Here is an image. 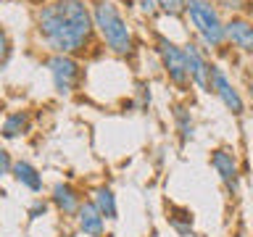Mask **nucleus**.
I'll return each mask as SVG.
<instances>
[{"instance_id": "obj_1", "label": "nucleus", "mask_w": 253, "mask_h": 237, "mask_svg": "<svg viewBox=\"0 0 253 237\" xmlns=\"http://www.w3.org/2000/svg\"><path fill=\"white\" fill-rule=\"evenodd\" d=\"M37 32L55 55H71L90 45L95 19L84 0H50L37 11Z\"/></svg>"}, {"instance_id": "obj_2", "label": "nucleus", "mask_w": 253, "mask_h": 237, "mask_svg": "<svg viewBox=\"0 0 253 237\" xmlns=\"http://www.w3.org/2000/svg\"><path fill=\"white\" fill-rule=\"evenodd\" d=\"M92 19H95V29L100 32L103 42L108 45L111 53H116V55H129L132 53V45H134L132 42V29L114 3L98 0V3L92 5Z\"/></svg>"}, {"instance_id": "obj_3", "label": "nucleus", "mask_w": 253, "mask_h": 237, "mask_svg": "<svg viewBox=\"0 0 253 237\" xmlns=\"http://www.w3.org/2000/svg\"><path fill=\"white\" fill-rule=\"evenodd\" d=\"M185 13L190 24L195 27L198 37L209 47H219L227 40V24L221 21L211 0H185Z\"/></svg>"}, {"instance_id": "obj_4", "label": "nucleus", "mask_w": 253, "mask_h": 237, "mask_svg": "<svg viewBox=\"0 0 253 237\" xmlns=\"http://www.w3.org/2000/svg\"><path fill=\"white\" fill-rule=\"evenodd\" d=\"M211 169L216 171V177L221 182V187L227 190V195H237L240 193V163L237 156L229 145H219L211 150Z\"/></svg>"}, {"instance_id": "obj_5", "label": "nucleus", "mask_w": 253, "mask_h": 237, "mask_svg": "<svg viewBox=\"0 0 253 237\" xmlns=\"http://www.w3.org/2000/svg\"><path fill=\"white\" fill-rule=\"evenodd\" d=\"M158 55L166 69V74L177 87H185L190 82V71H187V58H185V47H177L171 40L158 37Z\"/></svg>"}, {"instance_id": "obj_6", "label": "nucleus", "mask_w": 253, "mask_h": 237, "mask_svg": "<svg viewBox=\"0 0 253 237\" xmlns=\"http://www.w3.org/2000/svg\"><path fill=\"white\" fill-rule=\"evenodd\" d=\"M47 69H50L55 92L58 95L74 92V87L79 82V63L71 58V55H53V58L47 61Z\"/></svg>"}, {"instance_id": "obj_7", "label": "nucleus", "mask_w": 253, "mask_h": 237, "mask_svg": "<svg viewBox=\"0 0 253 237\" xmlns=\"http://www.w3.org/2000/svg\"><path fill=\"white\" fill-rule=\"evenodd\" d=\"M211 92L221 100V106L227 111H232L235 116H240L245 111V103L240 98V92L235 90V84L229 82V77L224 74L221 66H211Z\"/></svg>"}, {"instance_id": "obj_8", "label": "nucleus", "mask_w": 253, "mask_h": 237, "mask_svg": "<svg viewBox=\"0 0 253 237\" xmlns=\"http://www.w3.org/2000/svg\"><path fill=\"white\" fill-rule=\"evenodd\" d=\"M185 58H187L190 82H195L203 92H211V63L206 61L201 47H198L195 42H187L185 45Z\"/></svg>"}, {"instance_id": "obj_9", "label": "nucleus", "mask_w": 253, "mask_h": 237, "mask_svg": "<svg viewBox=\"0 0 253 237\" xmlns=\"http://www.w3.org/2000/svg\"><path fill=\"white\" fill-rule=\"evenodd\" d=\"M50 203L63 213V216H77L84 200L69 182H55V185L50 187Z\"/></svg>"}, {"instance_id": "obj_10", "label": "nucleus", "mask_w": 253, "mask_h": 237, "mask_svg": "<svg viewBox=\"0 0 253 237\" xmlns=\"http://www.w3.org/2000/svg\"><path fill=\"white\" fill-rule=\"evenodd\" d=\"M74 219H77L79 232H82L84 237H103L106 235V216L98 211V205H95L92 200H84Z\"/></svg>"}, {"instance_id": "obj_11", "label": "nucleus", "mask_w": 253, "mask_h": 237, "mask_svg": "<svg viewBox=\"0 0 253 237\" xmlns=\"http://www.w3.org/2000/svg\"><path fill=\"white\" fill-rule=\"evenodd\" d=\"M227 40L237 50L253 55V24L245 19H232L227 21Z\"/></svg>"}, {"instance_id": "obj_12", "label": "nucleus", "mask_w": 253, "mask_h": 237, "mask_svg": "<svg viewBox=\"0 0 253 237\" xmlns=\"http://www.w3.org/2000/svg\"><path fill=\"white\" fill-rule=\"evenodd\" d=\"M11 177L19 182L21 187H27L29 193H42V174H40V169L35 163H29V161H16L13 163V174Z\"/></svg>"}, {"instance_id": "obj_13", "label": "nucleus", "mask_w": 253, "mask_h": 237, "mask_svg": "<svg viewBox=\"0 0 253 237\" xmlns=\"http://www.w3.org/2000/svg\"><path fill=\"white\" fill-rule=\"evenodd\" d=\"M90 200H92L95 205H98V211H100L108 221H116V219H119V203H116L114 190H111L108 185H98V187H92Z\"/></svg>"}, {"instance_id": "obj_14", "label": "nucleus", "mask_w": 253, "mask_h": 237, "mask_svg": "<svg viewBox=\"0 0 253 237\" xmlns=\"http://www.w3.org/2000/svg\"><path fill=\"white\" fill-rule=\"evenodd\" d=\"M27 129H29L27 111H13V114L5 116V121H3V137L5 140H16L19 134H27Z\"/></svg>"}, {"instance_id": "obj_15", "label": "nucleus", "mask_w": 253, "mask_h": 237, "mask_svg": "<svg viewBox=\"0 0 253 237\" xmlns=\"http://www.w3.org/2000/svg\"><path fill=\"white\" fill-rule=\"evenodd\" d=\"M166 219H169V224H171V229L177 235L193 237V213H190L187 208H177V205H171Z\"/></svg>"}, {"instance_id": "obj_16", "label": "nucleus", "mask_w": 253, "mask_h": 237, "mask_svg": "<svg viewBox=\"0 0 253 237\" xmlns=\"http://www.w3.org/2000/svg\"><path fill=\"white\" fill-rule=\"evenodd\" d=\"M174 126H177V134H179V142H182V145L193 140L195 121H193V116H190V111H187L185 106H177V108H174Z\"/></svg>"}, {"instance_id": "obj_17", "label": "nucleus", "mask_w": 253, "mask_h": 237, "mask_svg": "<svg viewBox=\"0 0 253 237\" xmlns=\"http://www.w3.org/2000/svg\"><path fill=\"white\" fill-rule=\"evenodd\" d=\"M158 8L166 11L169 16H177V13L185 11V0H158Z\"/></svg>"}, {"instance_id": "obj_18", "label": "nucleus", "mask_w": 253, "mask_h": 237, "mask_svg": "<svg viewBox=\"0 0 253 237\" xmlns=\"http://www.w3.org/2000/svg\"><path fill=\"white\" fill-rule=\"evenodd\" d=\"M13 163L16 161H11V153H8V150H0V174H3V177H11L13 174Z\"/></svg>"}, {"instance_id": "obj_19", "label": "nucleus", "mask_w": 253, "mask_h": 237, "mask_svg": "<svg viewBox=\"0 0 253 237\" xmlns=\"http://www.w3.org/2000/svg\"><path fill=\"white\" fill-rule=\"evenodd\" d=\"M45 211H47V203L42 200V198H37V200L29 205V219H40V216H45Z\"/></svg>"}, {"instance_id": "obj_20", "label": "nucleus", "mask_w": 253, "mask_h": 237, "mask_svg": "<svg viewBox=\"0 0 253 237\" xmlns=\"http://www.w3.org/2000/svg\"><path fill=\"white\" fill-rule=\"evenodd\" d=\"M134 3H137V8L142 13H148V16L158 11V0H134Z\"/></svg>"}, {"instance_id": "obj_21", "label": "nucleus", "mask_w": 253, "mask_h": 237, "mask_svg": "<svg viewBox=\"0 0 253 237\" xmlns=\"http://www.w3.org/2000/svg\"><path fill=\"white\" fill-rule=\"evenodd\" d=\"M11 58V37H8V32H3V66L8 63Z\"/></svg>"}, {"instance_id": "obj_22", "label": "nucleus", "mask_w": 253, "mask_h": 237, "mask_svg": "<svg viewBox=\"0 0 253 237\" xmlns=\"http://www.w3.org/2000/svg\"><path fill=\"white\" fill-rule=\"evenodd\" d=\"M251 98H253V87H251Z\"/></svg>"}]
</instances>
